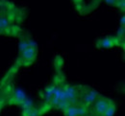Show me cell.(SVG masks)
Wrapping results in <instances>:
<instances>
[{
    "instance_id": "obj_1",
    "label": "cell",
    "mask_w": 125,
    "mask_h": 116,
    "mask_svg": "<svg viewBox=\"0 0 125 116\" xmlns=\"http://www.w3.org/2000/svg\"><path fill=\"white\" fill-rule=\"evenodd\" d=\"M64 94L66 99L70 103V105L76 106L77 104V96H78V89L77 87L71 86V85H64L63 86Z\"/></svg>"
},
{
    "instance_id": "obj_2",
    "label": "cell",
    "mask_w": 125,
    "mask_h": 116,
    "mask_svg": "<svg viewBox=\"0 0 125 116\" xmlns=\"http://www.w3.org/2000/svg\"><path fill=\"white\" fill-rule=\"evenodd\" d=\"M112 104V102L109 100L105 99L103 97H100L97 101H95V105H94V111L100 115H103L104 112L106 111V109L108 108L110 105Z\"/></svg>"
},
{
    "instance_id": "obj_3",
    "label": "cell",
    "mask_w": 125,
    "mask_h": 116,
    "mask_svg": "<svg viewBox=\"0 0 125 116\" xmlns=\"http://www.w3.org/2000/svg\"><path fill=\"white\" fill-rule=\"evenodd\" d=\"M63 100H67L65 97V94H64V90H63V86H59V87H56L55 89V92L53 94V97L51 99V103L53 106H57L59 102L63 101Z\"/></svg>"
},
{
    "instance_id": "obj_4",
    "label": "cell",
    "mask_w": 125,
    "mask_h": 116,
    "mask_svg": "<svg viewBox=\"0 0 125 116\" xmlns=\"http://www.w3.org/2000/svg\"><path fill=\"white\" fill-rule=\"evenodd\" d=\"M116 44V39L114 37H105L97 42V46L99 48H112Z\"/></svg>"
},
{
    "instance_id": "obj_5",
    "label": "cell",
    "mask_w": 125,
    "mask_h": 116,
    "mask_svg": "<svg viewBox=\"0 0 125 116\" xmlns=\"http://www.w3.org/2000/svg\"><path fill=\"white\" fill-rule=\"evenodd\" d=\"M21 57L27 62H32L36 57V50L32 49V48H27L25 51L21 53Z\"/></svg>"
},
{
    "instance_id": "obj_6",
    "label": "cell",
    "mask_w": 125,
    "mask_h": 116,
    "mask_svg": "<svg viewBox=\"0 0 125 116\" xmlns=\"http://www.w3.org/2000/svg\"><path fill=\"white\" fill-rule=\"evenodd\" d=\"M14 96H15V99H16L18 103H20V104L27 98L25 92H24L22 89H19V88L15 89V91H14Z\"/></svg>"
},
{
    "instance_id": "obj_7",
    "label": "cell",
    "mask_w": 125,
    "mask_h": 116,
    "mask_svg": "<svg viewBox=\"0 0 125 116\" xmlns=\"http://www.w3.org/2000/svg\"><path fill=\"white\" fill-rule=\"evenodd\" d=\"M56 87L57 86H55V85H50V86H48L46 89L44 90V99H45L46 102H50L51 101L52 97H53V94L55 92Z\"/></svg>"
},
{
    "instance_id": "obj_8",
    "label": "cell",
    "mask_w": 125,
    "mask_h": 116,
    "mask_svg": "<svg viewBox=\"0 0 125 116\" xmlns=\"http://www.w3.org/2000/svg\"><path fill=\"white\" fill-rule=\"evenodd\" d=\"M21 105H22V107H23V109H24V113H25V114H27L32 108H33V102H32L31 99L26 98V99L21 103Z\"/></svg>"
},
{
    "instance_id": "obj_9",
    "label": "cell",
    "mask_w": 125,
    "mask_h": 116,
    "mask_svg": "<svg viewBox=\"0 0 125 116\" xmlns=\"http://www.w3.org/2000/svg\"><path fill=\"white\" fill-rule=\"evenodd\" d=\"M63 111H64L65 116H78L77 115L76 106H73V105H69Z\"/></svg>"
},
{
    "instance_id": "obj_10",
    "label": "cell",
    "mask_w": 125,
    "mask_h": 116,
    "mask_svg": "<svg viewBox=\"0 0 125 116\" xmlns=\"http://www.w3.org/2000/svg\"><path fill=\"white\" fill-rule=\"evenodd\" d=\"M83 101H84V103L87 105V106H89V105H92V104H94V102L96 101V99L93 97L92 95H90L88 92H86L85 94H84V96H83Z\"/></svg>"
},
{
    "instance_id": "obj_11",
    "label": "cell",
    "mask_w": 125,
    "mask_h": 116,
    "mask_svg": "<svg viewBox=\"0 0 125 116\" xmlns=\"http://www.w3.org/2000/svg\"><path fill=\"white\" fill-rule=\"evenodd\" d=\"M10 26V21L7 17H0V28L3 30V29H6Z\"/></svg>"
},
{
    "instance_id": "obj_12",
    "label": "cell",
    "mask_w": 125,
    "mask_h": 116,
    "mask_svg": "<svg viewBox=\"0 0 125 116\" xmlns=\"http://www.w3.org/2000/svg\"><path fill=\"white\" fill-rule=\"evenodd\" d=\"M115 111V105L112 103L109 107H108V108L106 109V111L104 112L103 116H114Z\"/></svg>"
},
{
    "instance_id": "obj_13",
    "label": "cell",
    "mask_w": 125,
    "mask_h": 116,
    "mask_svg": "<svg viewBox=\"0 0 125 116\" xmlns=\"http://www.w3.org/2000/svg\"><path fill=\"white\" fill-rule=\"evenodd\" d=\"M77 109V115L78 116H86L88 113V109L84 106H76Z\"/></svg>"
},
{
    "instance_id": "obj_14",
    "label": "cell",
    "mask_w": 125,
    "mask_h": 116,
    "mask_svg": "<svg viewBox=\"0 0 125 116\" xmlns=\"http://www.w3.org/2000/svg\"><path fill=\"white\" fill-rule=\"evenodd\" d=\"M69 105H70V103L68 102V100H63V101H61V102L58 103V105L56 106V107H58V108H60L62 110H64Z\"/></svg>"
},
{
    "instance_id": "obj_15",
    "label": "cell",
    "mask_w": 125,
    "mask_h": 116,
    "mask_svg": "<svg viewBox=\"0 0 125 116\" xmlns=\"http://www.w3.org/2000/svg\"><path fill=\"white\" fill-rule=\"evenodd\" d=\"M27 48H29L28 47L27 40L26 39H21L20 42H19V51H20V53H22L23 51H25Z\"/></svg>"
},
{
    "instance_id": "obj_16",
    "label": "cell",
    "mask_w": 125,
    "mask_h": 116,
    "mask_svg": "<svg viewBox=\"0 0 125 116\" xmlns=\"http://www.w3.org/2000/svg\"><path fill=\"white\" fill-rule=\"evenodd\" d=\"M90 95H92L93 97H94L95 99H97V97H101L100 96V94L96 91V90H94V89H88V91H87Z\"/></svg>"
},
{
    "instance_id": "obj_17",
    "label": "cell",
    "mask_w": 125,
    "mask_h": 116,
    "mask_svg": "<svg viewBox=\"0 0 125 116\" xmlns=\"http://www.w3.org/2000/svg\"><path fill=\"white\" fill-rule=\"evenodd\" d=\"M27 43H28V47L29 48H32V49H35V50H37V43L33 40V39H28L27 40Z\"/></svg>"
},
{
    "instance_id": "obj_18",
    "label": "cell",
    "mask_w": 125,
    "mask_h": 116,
    "mask_svg": "<svg viewBox=\"0 0 125 116\" xmlns=\"http://www.w3.org/2000/svg\"><path fill=\"white\" fill-rule=\"evenodd\" d=\"M28 116H39L40 115V111L38 109H35V108H32L31 110L27 113Z\"/></svg>"
},
{
    "instance_id": "obj_19",
    "label": "cell",
    "mask_w": 125,
    "mask_h": 116,
    "mask_svg": "<svg viewBox=\"0 0 125 116\" xmlns=\"http://www.w3.org/2000/svg\"><path fill=\"white\" fill-rule=\"evenodd\" d=\"M124 31H125L124 27L120 26V28H119L118 31H117V36H118V37H122V36H124Z\"/></svg>"
},
{
    "instance_id": "obj_20",
    "label": "cell",
    "mask_w": 125,
    "mask_h": 116,
    "mask_svg": "<svg viewBox=\"0 0 125 116\" xmlns=\"http://www.w3.org/2000/svg\"><path fill=\"white\" fill-rule=\"evenodd\" d=\"M106 3H108L109 5H112V6H115L116 3H117V0H105Z\"/></svg>"
},
{
    "instance_id": "obj_21",
    "label": "cell",
    "mask_w": 125,
    "mask_h": 116,
    "mask_svg": "<svg viewBox=\"0 0 125 116\" xmlns=\"http://www.w3.org/2000/svg\"><path fill=\"white\" fill-rule=\"evenodd\" d=\"M120 26H122V27H124L125 26V17L124 16H122V17H121V20H120Z\"/></svg>"
},
{
    "instance_id": "obj_22",
    "label": "cell",
    "mask_w": 125,
    "mask_h": 116,
    "mask_svg": "<svg viewBox=\"0 0 125 116\" xmlns=\"http://www.w3.org/2000/svg\"><path fill=\"white\" fill-rule=\"evenodd\" d=\"M74 1H75V2H76V3H78V2H81V1H82V0H74Z\"/></svg>"
},
{
    "instance_id": "obj_23",
    "label": "cell",
    "mask_w": 125,
    "mask_h": 116,
    "mask_svg": "<svg viewBox=\"0 0 125 116\" xmlns=\"http://www.w3.org/2000/svg\"><path fill=\"white\" fill-rule=\"evenodd\" d=\"M3 33V30H2V29H1V28H0V35H1V34Z\"/></svg>"
},
{
    "instance_id": "obj_24",
    "label": "cell",
    "mask_w": 125,
    "mask_h": 116,
    "mask_svg": "<svg viewBox=\"0 0 125 116\" xmlns=\"http://www.w3.org/2000/svg\"><path fill=\"white\" fill-rule=\"evenodd\" d=\"M118 1H125V0H118Z\"/></svg>"
}]
</instances>
